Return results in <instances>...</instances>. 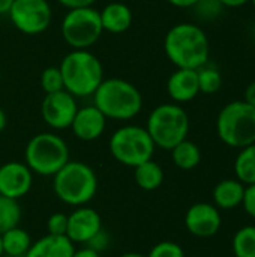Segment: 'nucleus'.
Here are the masks:
<instances>
[{
	"label": "nucleus",
	"instance_id": "obj_1",
	"mask_svg": "<svg viewBox=\"0 0 255 257\" xmlns=\"http://www.w3.org/2000/svg\"><path fill=\"white\" fill-rule=\"evenodd\" d=\"M168 60L185 69H198L209 62L210 42L206 32L192 23L174 24L164 38Z\"/></svg>",
	"mask_w": 255,
	"mask_h": 257
},
{
	"label": "nucleus",
	"instance_id": "obj_2",
	"mask_svg": "<svg viewBox=\"0 0 255 257\" xmlns=\"http://www.w3.org/2000/svg\"><path fill=\"white\" fill-rule=\"evenodd\" d=\"M92 96L93 105L99 108L107 119L129 120L143 108L140 90L132 83L122 78L102 80Z\"/></svg>",
	"mask_w": 255,
	"mask_h": 257
},
{
	"label": "nucleus",
	"instance_id": "obj_3",
	"mask_svg": "<svg viewBox=\"0 0 255 257\" xmlns=\"http://www.w3.org/2000/svg\"><path fill=\"white\" fill-rule=\"evenodd\" d=\"M63 87L75 98L92 96L104 80V69L99 59L87 50H72L59 66Z\"/></svg>",
	"mask_w": 255,
	"mask_h": 257
},
{
	"label": "nucleus",
	"instance_id": "obj_4",
	"mask_svg": "<svg viewBox=\"0 0 255 257\" xmlns=\"http://www.w3.org/2000/svg\"><path fill=\"white\" fill-rule=\"evenodd\" d=\"M53 190L60 202L74 208L84 206L98 193V176L86 163L68 161L53 176Z\"/></svg>",
	"mask_w": 255,
	"mask_h": 257
},
{
	"label": "nucleus",
	"instance_id": "obj_5",
	"mask_svg": "<svg viewBox=\"0 0 255 257\" xmlns=\"http://www.w3.org/2000/svg\"><path fill=\"white\" fill-rule=\"evenodd\" d=\"M219 140L234 149L255 143V108L248 102L231 101L225 104L216 117Z\"/></svg>",
	"mask_w": 255,
	"mask_h": 257
},
{
	"label": "nucleus",
	"instance_id": "obj_6",
	"mask_svg": "<svg viewBox=\"0 0 255 257\" xmlns=\"http://www.w3.org/2000/svg\"><path fill=\"white\" fill-rule=\"evenodd\" d=\"M146 130L156 148L171 151L188 137L189 116L179 104H161L150 111Z\"/></svg>",
	"mask_w": 255,
	"mask_h": 257
},
{
	"label": "nucleus",
	"instance_id": "obj_7",
	"mask_svg": "<svg viewBox=\"0 0 255 257\" xmlns=\"http://www.w3.org/2000/svg\"><path fill=\"white\" fill-rule=\"evenodd\" d=\"M24 160L33 173L54 176L69 161V148L60 136L41 133L33 136L26 145Z\"/></svg>",
	"mask_w": 255,
	"mask_h": 257
},
{
	"label": "nucleus",
	"instance_id": "obj_8",
	"mask_svg": "<svg viewBox=\"0 0 255 257\" xmlns=\"http://www.w3.org/2000/svg\"><path fill=\"white\" fill-rule=\"evenodd\" d=\"M155 143L147 130L138 125H126L116 130L110 139V152L116 161L123 166L135 167L152 160Z\"/></svg>",
	"mask_w": 255,
	"mask_h": 257
},
{
	"label": "nucleus",
	"instance_id": "obj_9",
	"mask_svg": "<svg viewBox=\"0 0 255 257\" xmlns=\"http://www.w3.org/2000/svg\"><path fill=\"white\" fill-rule=\"evenodd\" d=\"M62 36L74 50H87L102 35L99 11L92 6L69 9L62 21Z\"/></svg>",
	"mask_w": 255,
	"mask_h": 257
},
{
	"label": "nucleus",
	"instance_id": "obj_10",
	"mask_svg": "<svg viewBox=\"0 0 255 257\" xmlns=\"http://www.w3.org/2000/svg\"><path fill=\"white\" fill-rule=\"evenodd\" d=\"M8 14L12 24L24 35L44 33L53 18L51 6L47 0H14Z\"/></svg>",
	"mask_w": 255,
	"mask_h": 257
},
{
	"label": "nucleus",
	"instance_id": "obj_11",
	"mask_svg": "<svg viewBox=\"0 0 255 257\" xmlns=\"http://www.w3.org/2000/svg\"><path fill=\"white\" fill-rule=\"evenodd\" d=\"M77 110L78 105L75 96L65 89L54 93H47L41 107L44 122L53 130L71 128Z\"/></svg>",
	"mask_w": 255,
	"mask_h": 257
},
{
	"label": "nucleus",
	"instance_id": "obj_12",
	"mask_svg": "<svg viewBox=\"0 0 255 257\" xmlns=\"http://www.w3.org/2000/svg\"><path fill=\"white\" fill-rule=\"evenodd\" d=\"M221 224V212L212 203H194L185 214V226L188 232L197 238L215 236L219 232Z\"/></svg>",
	"mask_w": 255,
	"mask_h": 257
},
{
	"label": "nucleus",
	"instance_id": "obj_13",
	"mask_svg": "<svg viewBox=\"0 0 255 257\" xmlns=\"http://www.w3.org/2000/svg\"><path fill=\"white\" fill-rule=\"evenodd\" d=\"M33 185V172L26 163L9 161L0 166V196L11 199L24 197Z\"/></svg>",
	"mask_w": 255,
	"mask_h": 257
},
{
	"label": "nucleus",
	"instance_id": "obj_14",
	"mask_svg": "<svg viewBox=\"0 0 255 257\" xmlns=\"http://www.w3.org/2000/svg\"><path fill=\"white\" fill-rule=\"evenodd\" d=\"M102 230V220L98 211L89 206H78L68 215L66 236L74 244H87Z\"/></svg>",
	"mask_w": 255,
	"mask_h": 257
},
{
	"label": "nucleus",
	"instance_id": "obj_15",
	"mask_svg": "<svg viewBox=\"0 0 255 257\" xmlns=\"http://www.w3.org/2000/svg\"><path fill=\"white\" fill-rule=\"evenodd\" d=\"M105 125L107 117L104 113L95 105H87L77 110L71 128L77 139L83 142H93L104 134Z\"/></svg>",
	"mask_w": 255,
	"mask_h": 257
},
{
	"label": "nucleus",
	"instance_id": "obj_16",
	"mask_svg": "<svg viewBox=\"0 0 255 257\" xmlns=\"http://www.w3.org/2000/svg\"><path fill=\"white\" fill-rule=\"evenodd\" d=\"M167 92L176 104L189 102L200 93L197 69L177 68L167 81Z\"/></svg>",
	"mask_w": 255,
	"mask_h": 257
},
{
	"label": "nucleus",
	"instance_id": "obj_17",
	"mask_svg": "<svg viewBox=\"0 0 255 257\" xmlns=\"http://www.w3.org/2000/svg\"><path fill=\"white\" fill-rule=\"evenodd\" d=\"M75 244L68 236L45 235L36 242H32L24 257H72L75 253Z\"/></svg>",
	"mask_w": 255,
	"mask_h": 257
},
{
	"label": "nucleus",
	"instance_id": "obj_18",
	"mask_svg": "<svg viewBox=\"0 0 255 257\" xmlns=\"http://www.w3.org/2000/svg\"><path fill=\"white\" fill-rule=\"evenodd\" d=\"M102 29L110 33H123L132 24V11L128 5L120 2L108 3L102 11H99Z\"/></svg>",
	"mask_w": 255,
	"mask_h": 257
},
{
	"label": "nucleus",
	"instance_id": "obj_19",
	"mask_svg": "<svg viewBox=\"0 0 255 257\" xmlns=\"http://www.w3.org/2000/svg\"><path fill=\"white\" fill-rule=\"evenodd\" d=\"M245 187L239 179H224L213 188V203L218 209H234L242 205Z\"/></svg>",
	"mask_w": 255,
	"mask_h": 257
},
{
	"label": "nucleus",
	"instance_id": "obj_20",
	"mask_svg": "<svg viewBox=\"0 0 255 257\" xmlns=\"http://www.w3.org/2000/svg\"><path fill=\"white\" fill-rule=\"evenodd\" d=\"M135 184L144 191H155L164 182V170L153 160L144 161L134 167Z\"/></svg>",
	"mask_w": 255,
	"mask_h": 257
},
{
	"label": "nucleus",
	"instance_id": "obj_21",
	"mask_svg": "<svg viewBox=\"0 0 255 257\" xmlns=\"http://www.w3.org/2000/svg\"><path fill=\"white\" fill-rule=\"evenodd\" d=\"M2 238V250L3 254L11 257H23L29 251L32 245V238L29 232L21 229L20 226L6 230L0 235Z\"/></svg>",
	"mask_w": 255,
	"mask_h": 257
},
{
	"label": "nucleus",
	"instance_id": "obj_22",
	"mask_svg": "<svg viewBox=\"0 0 255 257\" xmlns=\"http://www.w3.org/2000/svg\"><path fill=\"white\" fill-rule=\"evenodd\" d=\"M171 158L176 167L182 170H192L201 161V151L194 142L185 139L171 149Z\"/></svg>",
	"mask_w": 255,
	"mask_h": 257
},
{
	"label": "nucleus",
	"instance_id": "obj_23",
	"mask_svg": "<svg viewBox=\"0 0 255 257\" xmlns=\"http://www.w3.org/2000/svg\"><path fill=\"white\" fill-rule=\"evenodd\" d=\"M234 173L243 185L255 184V143L239 151L234 161Z\"/></svg>",
	"mask_w": 255,
	"mask_h": 257
},
{
	"label": "nucleus",
	"instance_id": "obj_24",
	"mask_svg": "<svg viewBox=\"0 0 255 257\" xmlns=\"http://www.w3.org/2000/svg\"><path fill=\"white\" fill-rule=\"evenodd\" d=\"M21 221V206L18 200L0 196V235L14 229Z\"/></svg>",
	"mask_w": 255,
	"mask_h": 257
},
{
	"label": "nucleus",
	"instance_id": "obj_25",
	"mask_svg": "<svg viewBox=\"0 0 255 257\" xmlns=\"http://www.w3.org/2000/svg\"><path fill=\"white\" fill-rule=\"evenodd\" d=\"M233 253L236 257H255V226H245L233 236Z\"/></svg>",
	"mask_w": 255,
	"mask_h": 257
},
{
	"label": "nucleus",
	"instance_id": "obj_26",
	"mask_svg": "<svg viewBox=\"0 0 255 257\" xmlns=\"http://www.w3.org/2000/svg\"><path fill=\"white\" fill-rule=\"evenodd\" d=\"M197 75H198V87L201 93L212 95L222 87V75L219 69L215 66L206 63L197 69Z\"/></svg>",
	"mask_w": 255,
	"mask_h": 257
},
{
	"label": "nucleus",
	"instance_id": "obj_27",
	"mask_svg": "<svg viewBox=\"0 0 255 257\" xmlns=\"http://www.w3.org/2000/svg\"><path fill=\"white\" fill-rule=\"evenodd\" d=\"M41 84L45 93H54L59 90H63V78H62V72L59 68L56 66H50L47 69H44L42 77H41Z\"/></svg>",
	"mask_w": 255,
	"mask_h": 257
},
{
	"label": "nucleus",
	"instance_id": "obj_28",
	"mask_svg": "<svg viewBox=\"0 0 255 257\" xmlns=\"http://www.w3.org/2000/svg\"><path fill=\"white\" fill-rule=\"evenodd\" d=\"M146 257H185V251L173 241H162L153 245Z\"/></svg>",
	"mask_w": 255,
	"mask_h": 257
},
{
	"label": "nucleus",
	"instance_id": "obj_29",
	"mask_svg": "<svg viewBox=\"0 0 255 257\" xmlns=\"http://www.w3.org/2000/svg\"><path fill=\"white\" fill-rule=\"evenodd\" d=\"M194 8L197 9L198 17H201L203 20H213L221 14L224 6L219 0H198Z\"/></svg>",
	"mask_w": 255,
	"mask_h": 257
},
{
	"label": "nucleus",
	"instance_id": "obj_30",
	"mask_svg": "<svg viewBox=\"0 0 255 257\" xmlns=\"http://www.w3.org/2000/svg\"><path fill=\"white\" fill-rule=\"evenodd\" d=\"M66 230H68V215L66 214L56 212V214L50 215V218L47 220V232H48V235L66 236Z\"/></svg>",
	"mask_w": 255,
	"mask_h": 257
},
{
	"label": "nucleus",
	"instance_id": "obj_31",
	"mask_svg": "<svg viewBox=\"0 0 255 257\" xmlns=\"http://www.w3.org/2000/svg\"><path fill=\"white\" fill-rule=\"evenodd\" d=\"M242 205H243L246 214L255 220V184L245 187V196H243Z\"/></svg>",
	"mask_w": 255,
	"mask_h": 257
},
{
	"label": "nucleus",
	"instance_id": "obj_32",
	"mask_svg": "<svg viewBox=\"0 0 255 257\" xmlns=\"http://www.w3.org/2000/svg\"><path fill=\"white\" fill-rule=\"evenodd\" d=\"M107 235L101 230L96 236H93L89 242H87V245H89V248H93V250H96L98 253H101V250H104L105 248V245H107Z\"/></svg>",
	"mask_w": 255,
	"mask_h": 257
},
{
	"label": "nucleus",
	"instance_id": "obj_33",
	"mask_svg": "<svg viewBox=\"0 0 255 257\" xmlns=\"http://www.w3.org/2000/svg\"><path fill=\"white\" fill-rule=\"evenodd\" d=\"M60 5H63L68 9L74 8H84V6H92L96 0H57Z\"/></svg>",
	"mask_w": 255,
	"mask_h": 257
},
{
	"label": "nucleus",
	"instance_id": "obj_34",
	"mask_svg": "<svg viewBox=\"0 0 255 257\" xmlns=\"http://www.w3.org/2000/svg\"><path fill=\"white\" fill-rule=\"evenodd\" d=\"M243 101L248 102L249 105H252L255 108V80L251 81L246 89H245V95H243Z\"/></svg>",
	"mask_w": 255,
	"mask_h": 257
},
{
	"label": "nucleus",
	"instance_id": "obj_35",
	"mask_svg": "<svg viewBox=\"0 0 255 257\" xmlns=\"http://www.w3.org/2000/svg\"><path fill=\"white\" fill-rule=\"evenodd\" d=\"M72 257H101V253H98L96 250L93 248H89V247H84L81 250H75L74 256Z\"/></svg>",
	"mask_w": 255,
	"mask_h": 257
},
{
	"label": "nucleus",
	"instance_id": "obj_36",
	"mask_svg": "<svg viewBox=\"0 0 255 257\" xmlns=\"http://www.w3.org/2000/svg\"><path fill=\"white\" fill-rule=\"evenodd\" d=\"M167 2L176 8H194L198 0H167Z\"/></svg>",
	"mask_w": 255,
	"mask_h": 257
},
{
	"label": "nucleus",
	"instance_id": "obj_37",
	"mask_svg": "<svg viewBox=\"0 0 255 257\" xmlns=\"http://www.w3.org/2000/svg\"><path fill=\"white\" fill-rule=\"evenodd\" d=\"M224 8H240L246 5L249 0H219Z\"/></svg>",
	"mask_w": 255,
	"mask_h": 257
},
{
	"label": "nucleus",
	"instance_id": "obj_38",
	"mask_svg": "<svg viewBox=\"0 0 255 257\" xmlns=\"http://www.w3.org/2000/svg\"><path fill=\"white\" fill-rule=\"evenodd\" d=\"M14 0H0V15L3 14H8L11 6H12Z\"/></svg>",
	"mask_w": 255,
	"mask_h": 257
},
{
	"label": "nucleus",
	"instance_id": "obj_39",
	"mask_svg": "<svg viewBox=\"0 0 255 257\" xmlns=\"http://www.w3.org/2000/svg\"><path fill=\"white\" fill-rule=\"evenodd\" d=\"M6 114H5V111L2 110V107H0V133L6 128Z\"/></svg>",
	"mask_w": 255,
	"mask_h": 257
},
{
	"label": "nucleus",
	"instance_id": "obj_40",
	"mask_svg": "<svg viewBox=\"0 0 255 257\" xmlns=\"http://www.w3.org/2000/svg\"><path fill=\"white\" fill-rule=\"evenodd\" d=\"M119 257H146L143 256V254H140V253H125V254H122V256Z\"/></svg>",
	"mask_w": 255,
	"mask_h": 257
},
{
	"label": "nucleus",
	"instance_id": "obj_41",
	"mask_svg": "<svg viewBox=\"0 0 255 257\" xmlns=\"http://www.w3.org/2000/svg\"><path fill=\"white\" fill-rule=\"evenodd\" d=\"M3 256V250H2V238H0V257Z\"/></svg>",
	"mask_w": 255,
	"mask_h": 257
},
{
	"label": "nucleus",
	"instance_id": "obj_42",
	"mask_svg": "<svg viewBox=\"0 0 255 257\" xmlns=\"http://www.w3.org/2000/svg\"><path fill=\"white\" fill-rule=\"evenodd\" d=\"M249 2H251V3L254 5V8H255V0H249Z\"/></svg>",
	"mask_w": 255,
	"mask_h": 257
},
{
	"label": "nucleus",
	"instance_id": "obj_43",
	"mask_svg": "<svg viewBox=\"0 0 255 257\" xmlns=\"http://www.w3.org/2000/svg\"><path fill=\"white\" fill-rule=\"evenodd\" d=\"M0 77H2V71H0Z\"/></svg>",
	"mask_w": 255,
	"mask_h": 257
}]
</instances>
